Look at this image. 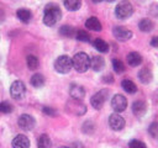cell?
I'll return each mask as SVG.
<instances>
[{"mask_svg":"<svg viewBox=\"0 0 158 148\" xmlns=\"http://www.w3.org/2000/svg\"><path fill=\"white\" fill-rule=\"evenodd\" d=\"M62 17V11L58 5L56 4H48L44 7L43 12V22L47 26H53L56 25Z\"/></svg>","mask_w":158,"mask_h":148,"instance_id":"obj_1","label":"cell"},{"mask_svg":"<svg viewBox=\"0 0 158 148\" xmlns=\"http://www.w3.org/2000/svg\"><path fill=\"white\" fill-rule=\"evenodd\" d=\"M72 63H73V68L78 72V73H85L89 68H90V58L86 53L84 52H79L77 53L73 58H72Z\"/></svg>","mask_w":158,"mask_h":148,"instance_id":"obj_2","label":"cell"},{"mask_svg":"<svg viewBox=\"0 0 158 148\" xmlns=\"http://www.w3.org/2000/svg\"><path fill=\"white\" fill-rule=\"evenodd\" d=\"M132 14H133V6H132L131 2L127 1V0L120 1V2L116 5V7H115V15H116V17L120 18V20L128 18Z\"/></svg>","mask_w":158,"mask_h":148,"instance_id":"obj_3","label":"cell"},{"mask_svg":"<svg viewBox=\"0 0 158 148\" xmlns=\"http://www.w3.org/2000/svg\"><path fill=\"white\" fill-rule=\"evenodd\" d=\"M73 68V63H72V58L63 54V56H59L56 62H54V69L56 72L60 73V74H67L70 72V69Z\"/></svg>","mask_w":158,"mask_h":148,"instance_id":"obj_4","label":"cell"},{"mask_svg":"<svg viewBox=\"0 0 158 148\" xmlns=\"http://www.w3.org/2000/svg\"><path fill=\"white\" fill-rule=\"evenodd\" d=\"M107 96H109V91H107L106 89H102V90L98 91V92L94 94V95L91 96V99H90L91 106H93L95 110H100V109L102 107V105L105 104Z\"/></svg>","mask_w":158,"mask_h":148,"instance_id":"obj_5","label":"cell"},{"mask_svg":"<svg viewBox=\"0 0 158 148\" xmlns=\"http://www.w3.org/2000/svg\"><path fill=\"white\" fill-rule=\"evenodd\" d=\"M10 94H11V96L15 100L23 99L25 95H26V86H25V84L22 81H20V80L14 81L11 84V86H10Z\"/></svg>","mask_w":158,"mask_h":148,"instance_id":"obj_6","label":"cell"},{"mask_svg":"<svg viewBox=\"0 0 158 148\" xmlns=\"http://www.w3.org/2000/svg\"><path fill=\"white\" fill-rule=\"evenodd\" d=\"M111 107L116 113L125 111L126 107H127V99L121 94L114 95L112 99H111Z\"/></svg>","mask_w":158,"mask_h":148,"instance_id":"obj_7","label":"cell"},{"mask_svg":"<svg viewBox=\"0 0 158 148\" xmlns=\"http://www.w3.org/2000/svg\"><path fill=\"white\" fill-rule=\"evenodd\" d=\"M125 125H126L125 118L121 115H118L116 112L112 113V115H110V117H109V126H110L111 130H114V131H121L125 127Z\"/></svg>","mask_w":158,"mask_h":148,"instance_id":"obj_8","label":"cell"},{"mask_svg":"<svg viewBox=\"0 0 158 148\" xmlns=\"http://www.w3.org/2000/svg\"><path fill=\"white\" fill-rule=\"evenodd\" d=\"M17 123H19L20 128H22V130H25V131H31V130L35 127L36 121H35V118H33L31 115L23 113V115H21V116L19 117Z\"/></svg>","mask_w":158,"mask_h":148,"instance_id":"obj_9","label":"cell"},{"mask_svg":"<svg viewBox=\"0 0 158 148\" xmlns=\"http://www.w3.org/2000/svg\"><path fill=\"white\" fill-rule=\"evenodd\" d=\"M67 109H68L70 112L75 113V115H84V113L86 112V106H85L80 100H74V99H72V100L67 104Z\"/></svg>","mask_w":158,"mask_h":148,"instance_id":"obj_10","label":"cell"},{"mask_svg":"<svg viewBox=\"0 0 158 148\" xmlns=\"http://www.w3.org/2000/svg\"><path fill=\"white\" fill-rule=\"evenodd\" d=\"M114 36H115L116 39H118V41H121V42H126V41L131 39L132 32H131L128 28L123 27V26H116V27L114 28Z\"/></svg>","mask_w":158,"mask_h":148,"instance_id":"obj_11","label":"cell"},{"mask_svg":"<svg viewBox=\"0 0 158 148\" xmlns=\"http://www.w3.org/2000/svg\"><path fill=\"white\" fill-rule=\"evenodd\" d=\"M69 95L74 100H81L85 96V89L81 85L78 84H72L69 88Z\"/></svg>","mask_w":158,"mask_h":148,"instance_id":"obj_12","label":"cell"},{"mask_svg":"<svg viewBox=\"0 0 158 148\" xmlns=\"http://www.w3.org/2000/svg\"><path fill=\"white\" fill-rule=\"evenodd\" d=\"M12 148H30V139L25 134H17L12 142H11Z\"/></svg>","mask_w":158,"mask_h":148,"instance_id":"obj_13","label":"cell"},{"mask_svg":"<svg viewBox=\"0 0 158 148\" xmlns=\"http://www.w3.org/2000/svg\"><path fill=\"white\" fill-rule=\"evenodd\" d=\"M132 112H133L135 116H137V117L144 116V113L147 112V105H146V102H144V101H141V100L135 101V102L132 104Z\"/></svg>","mask_w":158,"mask_h":148,"instance_id":"obj_14","label":"cell"},{"mask_svg":"<svg viewBox=\"0 0 158 148\" xmlns=\"http://www.w3.org/2000/svg\"><path fill=\"white\" fill-rule=\"evenodd\" d=\"M90 67H91V69L95 70V72L102 70L104 67H105V60H104V58L100 57V56L93 57V58L90 59Z\"/></svg>","mask_w":158,"mask_h":148,"instance_id":"obj_15","label":"cell"},{"mask_svg":"<svg viewBox=\"0 0 158 148\" xmlns=\"http://www.w3.org/2000/svg\"><path fill=\"white\" fill-rule=\"evenodd\" d=\"M85 27L88 30H91V31H95V32H99L101 31V23L99 21L98 17H89L86 21H85Z\"/></svg>","mask_w":158,"mask_h":148,"instance_id":"obj_16","label":"cell"},{"mask_svg":"<svg viewBox=\"0 0 158 148\" xmlns=\"http://www.w3.org/2000/svg\"><path fill=\"white\" fill-rule=\"evenodd\" d=\"M126 59H127L128 65H131V67H138V65L142 63V57H141V54L137 53V52H131V53H128Z\"/></svg>","mask_w":158,"mask_h":148,"instance_id":"obj_17","label":"cell"},{"mask_svg":"<svg viewBox=\"0 0 158 148\" xmlns=\"http://www.w3.org/2000/svg\"><path fill=\"white\" fill-rule=\"evenodd\" d=\"M152 78H153V74H152V72H151L148 68H143V69H141V70L138 72V79H139V81L143 83V84L151 83V81H152Z\"/></svg>","mask_w":158,"mask_h":148,"instance_id":"obj_18","label":"cell"},{"mask_svg":"<svg viewBox=\"0 0 158 148\" xmlns=\"http://www.w3.org/2000/svg\"><path fill=\"white\" fill-rule=\"evenodd\" d=\"M16 16H17V18H19L21 22L28 23L30 20H31V17H32V14H31V11H30L28 9H19V10L16 11Z\"/></svg>","mask_w":158,"mask_h":148,"instance_id":"obj_19","label":"cell"},{"mask_svg":"<svg viewBox=\"0 0 158 148\" xmlns=\"http://www.w3.org/2000/svg\"><path fill=\"white\" fill-rule=\"evenodd\" d=\"M93 44H94L95 49L99 51L100 53H107L109 52V44L104 39H101V38H95Z\"/></svg>","mask_w":158,"mask_h":148,"instance_id":"obj_20","label":"cell"},{"mask_svg":"<svg viewBox=\"0 0 158 148\" xmlns=\"http://www.w3.org/2000/svg\"><path fill=\"white\" fill-rule=\"evenodd\" d=\"M138 27H139V30L142 32H149V31L153 30L154 23H153V21L151 18H142L139 21V23H138Z\"/></svg>","mask_w":158,"mask_h":148,"instance_id":"obj_21","label":"cell"},{"mask_svg":"<svg viewBox=\"0 0 158 148\" xmlns=\"http://www.w3.org/2000/svg\"><path fill=\"white\" fill-rule=\"evenodd\" d=\"M121 86H122V89H123L126 92H128V94H135V92L137 91V86H136V84H135L132 80H130V79H125V80H122Z\"/></svg>","mask_w":158,"mask_h":148,"instance_id":"obj_22","label":"cell"},{"mask_svg":"<svg viewBox=\"0 0 158 148\" xmlns=\"http://www.w3.org/2000/svg\"><path fill=\"white\" fill-rule=\"evenodd\" d=\"M30 81H31V85L33 88H42L44 85V76L42 74H40V73H36V74H33L31 76Z\"/></svg>","mask_w":158,"mask_h":148,"instance_id":"obj_23","label":"cell"},{"mask_svg":"<svg viewBox=\"0 0 158 148\" xmlns=\"http://www.w3.org/2000/svg\"><path fill=\"white\" fill-rule=\"evenodd\" d=\"M64 6L69 11H77L81 6V0H64Z\"/></svg>","mask_w":158,"mask_h":148,"instance_id":"obj_24","label":"cell"},{"mask_svg":"<svg viewBox=\"0 0 158 148\" xmlns=\"http://www.w3.org/2000/svg\"><path fill=\"white\" fill-rule=\"evenodd\" d=\"M38 148H51L52 147V142L51 138L48 137V134H41L37 142Z\"/></svg>","mask_w":158,"mask_h":148,"instance_id":"obj_25","label":"cell"},{"mask_svg":"<svg viewBox=\"0 0 158 148\" xmlns=\"http://www.w3.org/2000/svg\"><path fill=\"white\" fill-rule=\"evenodd\" d=\"M59 33L62 36H64V37L70 38V37H74L75 36V30L72 26H69V25H64V26H62L59 28Z\"/></svg>","mask_w":158,"mask_h":148,"instance_id":"obj_26","label":"cell"},{"mask_svg":"<svg viewBox=\"0 0 158 148\" xmlns=\"http://www.w3.org/2000/svg\"><path fill=\"white\" fill-rule=\"evenodd\" d=\"M26 63H27L28 69H31V70L37 69V68H38V64H40L37 57H36V56H32V54L27 56V58H26Z\"/></svg>","mask_w":158,"mask_h":148,"instance_id":"obj_27","label":"cell"},{"mask_svg":"<svg viewBox=\"0 0 158 148\" xmlns=\"http://www.w3.org/2000/svg\"><path fill=\"white\" fill-rule=\"evenodd\" d=\"M112 68H114L115 73H117V74H121V73L125 72V64L118 58H114L112 59Z\"/></svg>","mask_w":158,"mask_h":148,"instance_id":"obj_28","label":"cell"},{"mask_svg":"<svg viewBox=\"0 0 158 148\" xmlns=\"http://www.w3.org/2000/svg\"><path fill=\"white\" fill-rule=\"evenodd\" d=\"M75 38L80 42H89L90 41V35L85 30H78L75 32Z\"/></svg>","mask_w":158,"mask_h":148,"instance_id":"obj_29","label":"cell"},{"mask_svg":"<svg viewBox=\"0 0 158 148\" xmlns=\"http://www.w3.org/2000/svg\"><path fill=\"white\" fill-rule=\"evenodd\" d=\"M12 110H14V106L10 102H7V101L0 102V112L1 113H10V112H12Z\"/></svg>","mask_w":158,"mask_h":148,"instance_id":"obj_30","label":"cell"},{"mask_svg":"<svg viewBox=\"0 0 158 148\" xmlns=\"http://www.w3.org/2000/svg\"><path fill=\"white\" fill-rule=\"evenodd\" d=\"M148 132L153 138H158V122H152L148 127Z\"/></svg>","mask_w":158,"mask_h":148,"instance_id":"obj_31","label":"cell"},{"mask_svg":"<svg viewBox=\"0 0 158 148\" xmlns=\"http://www.w3.org/2000/svg\"><path fill=\"white\" fill-rule=\"evenodd\" d=\"M94 128H95V125L91 122V121H86L84 125H83V131L85 133H93L94 132Z\"/></svg>","mask_w":158,"mask_h":148,"instance_id":"obj_32","label":"cell"},{"mask_svg":"<svg viewBox=\"0 0 158 148\" xmlns=\"http://www.w3.org/2000/svg\"><path fill=\"white\" fill-rule=\"evenodd\" d=\"M128 146H130V148H147L146 144H144L143 142L138 141V139H132V141H130Z\"/></svg>","mask_w":158,"mask_h":148,"instance_id":"obj_33","label":"cell"},{"mask_svg":"<svg viewBox=\"0 0 158 148\" xmlns=\"http://www.w3.org/2000/svg\"><path fill=\"white\" fill-rule=\"evenodd\" d=\"M42 111H43V113H46V115H48V116H56V115H57V111H56L53 107H49V106H44V107L42 109Z\"/></svg>","mask_w":158,"mask_h":148,"instance_id":"obj_34","label":"cell"},{"mask_svg":"<svg viewBox=\"0 0 158 148\" xmlns=\"http://www.w3.org/2000/svg\"><path fill=\"white\" fill-rule=\"evenodd\" d=\"M151 46L158 48V36H154V37L151 39Z\"/></svg>","mask_w":158,"mask_h":148,"instance_id":"obj_35","label":"cell"},{"mask_svg":"<svg viewBox=\"0 0 158 148\" xmlns=\"http://www.w3.org/2000/svg\"><path fill=\"white\" fill-rule=\"evenodd\" d=\"M104 81H106V83H112V81H114L112 75H106V76H104Z\"/></svg>","mask_w":158,"mask_h":148,"instance_id":"obj_36","label":"cell"},{"mask_svg":"<svg viewBox=\"0 0 158 148\" xmlns=\"http://www.w3.org/2000/svg\"><path fill=\"white\" fill-rule=\"evenodd\" d=\"M2 20H4V12H2L1 10H0V22H1Z\"/></svg>","mask_w":158,"mask_h":148,"instance_id":"obj_37","label":"cell"},{"mask_svg":"<svg viewBox=\"0 0 158 148\" xmlns=\"http://www.w3.org/2000/svg\"><path fill=\"white\" fill-rule=\"evenodd\" d=\"M101 1H102V0H93V2H96V4H98V2H101Z\"/></svg>","mask_w":158,"mask_h":148,"instance_id":"obj_38","label":"cell"},{"mask_svg":"<svg viewBox=\"0 0 158 148\" xmlns=\"http://www.w3.org/2000/svg\"><path fill=\"white\" fill-rule=\"evenodd\" d=\"M107 2H112V1H115V0H106Z\"/></svg>","mask_w":158,"mask_h":148,"instance_id":"obj_39","label":"cell"},{"mask_svg":"<svg viewBox=\"0 0 158 148\" xmlns=\"http://www.w3.org/2000/svg\"><path fill=\"white\" fill-rule=\"evenodd\" d=\"M59 148H69V147H59Z\"/></svg>","mask_w":158,"mask_h":148,"instance_id":"obj_40","label":"cell"}]
</instances>
